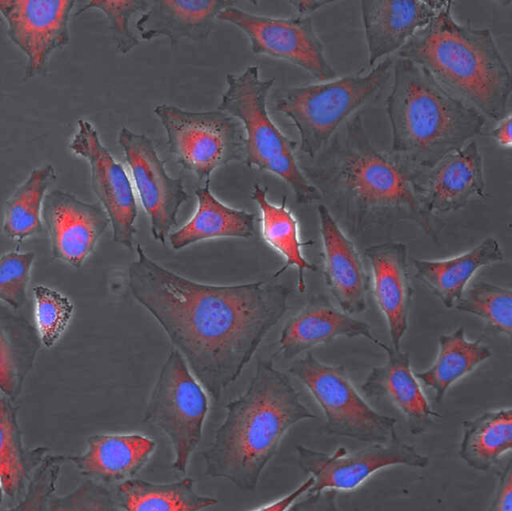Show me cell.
I'll list each match as a JSON object with an SVG mask.
<instances>
[{
	"instance_id": "9a60e30c",
	"label": "cell",
	"mask_w": 512,
	"mask_h": 511,
	"mask_svg": "<svg viewBox=\"0 0 512 511\" xmlns=\"http://www.w3.org/2000/svg\"><path fill=\"white\" fill-rule=\"evenodd\" d=\"M74 5L72 0H0L7 35L27 59L24 80L45 72L51 54L70 43Z\"/></svg>"
},
{
	"instance_id": "30bf717a",
	"label": "cell",
	"mask_w": 512,
	"mask_h": 511,
	"mask_svg": "<svg viewBox=\"0 0 512 511\" xmlns=\"http://www.w3.org/2000/svg\"><path fill=\"white\" fill-rule=\"evenodd\" d=\"M209 411L206 390L192 374L183 356L172 349L150 394L143 421L160 429L173 448L172 468L185 474L198 447Z\"/></svg>"
},
{
	"instance_id": "d590c367",
	"label": "cell",
	"mask_w": 512,
	"mask_h": 511,
	"mask_svg": "<svg viewBox=\"0 0 512 511\" xmlns=\"http://www.w3.org/2000/svg\"><path fill=\"white\" fill-rule=\"evenodd\" d=\"M149 5L150 1L147 0H94L87 2L76 12V15L91 9L103 12L108 20L111 37L116 49L125 55L140 43V39L129 28V20L135 13L147 11Z\"/></svg>"
},
{
	"instance_id": "52a82bcc",
	"label": "cell",
	"mask_w": 512,
	"mask_h": 511,
	"mask_svg": "<svg viewBox=\"0 0 512 511\" xmlns=\"http://www.w3.org/2000/svg\"><path fill=\"white\" fill-rule=\"evenodd\" d=\"M394 59L387 57L369 72L316 84L291 87L275 100L300 136V151L313 159L337 130L382 89Z\"/></svg>"
},
{
	"instance_id": "74e56055",
	"label": "cell",
	"mask_w": 512,
	"mask_h": 511,
	"mask_svg": "<svg viewBox=\"0 0 512 511\" xmlns=\"http://www.w3.org/2000/svg\"><path fill=\"white\" fill-rule=\"evenodd\" d=\"M34 252L9 251L0 256V302L17 311L27 299Z\"/></svg>"
},
{
	"instance_id": "ab89813d",
	"label": "cell",
	"mask_w": 512,
	"mask_h": 511,
	"mask_svg": "<svg viewBox=\"0 0 512 511\" xmlns=\"http://www.w3.org/2000/svg\"><path fill=\"white\" fill-rule=\"evenodd\" d=\"M306 494L304 498L297 499L286 511H340L336 491L325 490Z\"/></svg>"
},
{
	"instance_id": "d4e9b609",
	"label": "cell",
	"mask_w": 512,
	"mask_h": 511,
	"mask_svg": "<svg viewBox=\"0 0 512 511\" xmlns=\"http://www.w3.org/2000/svg\"><path fill=\"white\" fill-rule=\"evenodd\" d=\"M504 261L498 240L487 237L459 255L439 259H413L417 278L441 301L453 308L469 281L481 268Z\"/></svg>"
},
{
	"instance_id": "4dcf8cb0",
	"label": "cell",
	"mask_w": 512,
	"mask_h": 511,
	"mask_svg": "<svg viewBox=\"0 0 512 511\" xmlns=\"http://www.w3.org/2000/svg\"><path fill=\"white\" fill-rule=\"evenodd\" d=\"M114 496L122 511H202L218 503L199 494L190 477L169 483L132 478L118 484Z\"/></svg>"
},
{
	"instance_id": "603a6c76",
	"label": "cell",
	"mask_w": 512,
	"mask_h": 511,
	"mask_svg": "<svg viewBox=\"0 0 512 511\" xmlns=\"http://www.w3.org/2000/svg\"><path fill=\"white\" fill-rule=\"evenodd\" d=\"M338 337H364L375 345L378 342L368 323L343 312L326 296L317 294L310 297L302 309L283 326L278 353L283 359H295Z\"/></svg>"
},
{
	"instance_id": "4fadbf2b",
	"label": "cell",
	"mask_w": 512,
	"mask_h": 511,
	"mask_svg": "<svg viewBox=\"0 0 512 511\" xmlns=\"http://www.w3.org/2000/svg\"><path fill=\"white\" fill-rule=\"evenodd\" d=\"M118 143L125 155L141 205L150 220L153 238L165 245L177 225L180 206L188 199L182 180L172 178L152 140L123 127Z\"/></svg>"
},
{
	"instance_id": "4316f807",
	"label": "cell",
	"mask_w": 512,
	"mask_h": 511,
	"mask_svg": "<svg viewBox=\"0 0 512 511\" xmlns=\"http://www.w3.org/2000/svg\"><path fill=\"white\" fill-rule=\"evenodd\" d=\"M40 345L35 325L0 302V391L14 403L22 393Z\"/></svg>"
},
{
	"instance_id": "484cf974",
	"label": "cell",
	"mask_w": 512,
	"mask_h": 511,
	"mask_svg": "<svg viewBox=\"0 0 512 511\" xmlns=\"http://www.w3.org/2000/svg\"><path fill=\"white\" fill-rule=\"evenodd\" d=\"M197 209L192 217L168 236L171 247L181 250L216 238H250L255 235V214L232 208L218 200L210 181L195 189Z\"/></svg>"
},
{
	"instance_id": "2e32d148",
	"label": "cell",
	"mask_w": 512,
	"mask_h": 511,
	"mask_svg": "<svg viewBox=\"0 0 512 511\" xmlns=\"http://www.w3.org/2000/svg\"><path fill=\"white\" fill-rule=\"evenodd\" d=\"M42 222L52 256L73 268L83 266L110 225L100 203L85 202L60 189L45 196Z\"/></svg>"
},
{
	"instance_id": "f35d334b",
	"label": "cell",
	"mask_w": 512,
	"mask_h": 511,
	"mask_svg": "<svg viewBox=\"0 0 512 511\" xmlns=\"http://www.w3.org/2000/svg\"><path fill=\"white\" fill-rule=\"evenodd\" d=\"M48 511H122L107 486L85 479L72 491L53 494Z\"/></svg>"
},
{
	"instance_id": "60d3db41",
	"label": "cell",
	"mask_w": 512,
	"mask_h": 511,
	"mask_svg": "<svg viewBox=\"0 0 512 511\" xmlns=\"http://www.w3.org/2000/svg\"><path fill=\"white\" fill-rule=\"evenodd\" d=\"M487 511H512L511 461L498 473L497 485Z\"/></svg>"
},
{
	"instance_id": "7bdbcfd3",
	"label": "cell",
	"mask_w": 512,
	"mask_h": 511,
	"mask_svg": "<svg viewBox=\"0 0 512 511\" xmlns=\"http://www.w3.org/2000/svg\"><path fill=\"white\" fill-rule=\"evenodd\" d=\"M511 119V114H506L497 121L496 126L491 132L497 144L505 149H510L512 145Z\"/></svg>"
},
{
	"instance_id": "8d00e7d4",
	"label": "cell",
	"mask_w": 512,
	"mask_h": 511,
	"mask_svg": "<svg viewBox=\"0 0 512 511\" xmlns=\"http://www.w3.org/2000/svg\"><path fill=\"white\" fill-rule=\"evenodd\" d=\"M64 462V455L48 453L34 471L24 494L12 506L0 504V511H48Z\"/></svg>"
},
{
	"instance_id": "e0dca14e",
	"label": "cell",
	"mask_w": 512,
	"mask_h": 511,
	"mask_svg": "<svg viewBox=\"0 0 512 511\" xmlns=\"http://www.w3.org/2000/svg\"><path fill=\"white\" fill-rule=\"evenodd\" d=\"M413 187L429 215L463 208L484 197L483 158L475 140L442 157L429 168H416Z\"/></svg>"
},
{
	"instance_id": "836d02e7",
	"label": "cell",
	"mask_w": 512,
	"mask_h": 511,
	"mask_svg": "<svg viewBox=\"0 0 512 511\" xmlns=\"http://www.w3.org/2000/svg\"><path fill=\"white\" fill-rule=\"evenodd\" d=\"M454 308L474 315L495 332L508 338L512 334V290L479 280L466 288Z\"/></svg>"
},
{
	"instance_id": "ffe728a7",
	"label": "cell",
	"mask_w": 512,
	"mask_h": 511,
	"mask_svg": "<svg viewBox=\"0 0 512 511\" xmlns=\"http://www.w3.org/2000/svg\"><path fill=\"white\" fill-rule=\"evenodd\" d=\"M446 2L361 1L369 66L373 67L383 57L401 49L419 30L430 23Z\"/></svg>"
},
{
	"instance_id": "f6af8a7d",
	"label": "cell",
	"mask_w": 512,
	"mask_h": 511,
	"mask_svg": "<svg viewBox=\"0 0 512 511\" xmlns=\"http://www.w3.org/2000/svg\"><path fill=\"white\" fill-rule=\"evenodd\" d=\"M4 491H3V488H2V484H1V481H0V504H2V502L4 501Z\"/></svg>"
},
{
	"instance_id": "5bb4252c",
	"label": "cell",
	"mask_w": 512,
	"mask_h": 511,
	"mask_svg": "<svg viewBox=\"0 0 512 511\" xmlns=\"http://www.w3.org/2000/svg\"><path fill=\"white\" fill-rule=\"evenodd\" d=\"M69 148L89 163L92 189L109 218L113 241L131 249L138 208L124 167L103 145L96 128L87 120H78Z\"/></svg>"
},
{
	"instance_id": "277c9868",
	"label": "cell",
	"mask_w": 512,
	"mask_h": 511,
	"mask_svg": "<svg viewBox=\"0 0 512 511\" xmlns=\"http://www.w3.org/2000/svg\"><path fill=\"white\" fill-rule=\"evenodd\" d=\"M452 1L396 54L422 68L441 87L498 121L506 115L511 75L489 29L461 24Z\"/></svg>"
},
{
	"instance_id": "ac0fdd59",
	"label": "cell",
	"mask_w": 512,
	"mask_h": 511,
	"mask_svg": "<svg viewBox=\"0 0 512 511\" xmlns=\"http://www.w3.org/2000/svg\"><path fill=\"white\" fill-rule=\"evenodd\" d=\"M326 287L339 308L349 314L367 309L369 277L353 241L325 204L317 207Z\"/></svg>"
},
{
	"instance_id": "44dd1931",
	"label": "cell",
	"mask_w": 512,
	"mask_h": 511,
	"mask_svg": "<svg viewBox=\"0 0 512 511\" xmlns=\"http://www.w3.org/2000/svg\"><path fill=\"white\" fill-rule=\"evenodd\" d=\"M155 450L156 442L140 433L95 434L83 452L64 455V460L86 479L108 487L136 476Z\"/></svg>"
},
{
	"instance_id": "d6a6232c",
	"label": "cell",
	"mask_w": 512,
	"mask_h": 511,
	"mask_svg": "<svg viewBox=\"0 0 512 511\" xmlns=\"http://www.w3.org/2000/svg\"><path fill=\"white\" fill-rule=\"evenodd\" d=\"M56 179L50 164L33 169L6 201L2 230L13 242L21 243L43 230L42 207L47 189Z\"/></svg>"
},
{
	"instance_id": "ba28073f",
	"label": "cell",
	"mask_w": 512,
	"mask_h": 511,
	"mask_svg": "<svg viewBox=\"0 0 512 511\" xmlns=\"http://www.w3.org/2000/svg\"><path fill=\"white\" fill-rule=\"evenodd\" d=\"M288 372L309 391L321 408L328 433L368 444L397 436L396 419L373 409L360 395L344 366L320 361L311 352L295 359Z\"/></svg>"
},
{
	"instance_id": "1f68e13d",
	"label": "cell",
	"mask_w": 512,
	"mask_h": 511,
	"mask_svg": "<svg viewBox=\"0 0 512 511\" xmlns=\"http://www.w3.org/2000/svg\"><path fill=\"white\" fill-rule=\"evenodd\" d=\"M512 447V409L485 411L463 422L458 454L471 468L487 471Z\"/></svg>"
},
{
	"instance_id": "7a4b0ae2",
	"label": "cell",
	"mask_w": 512,
	"mask_h": 511,
	"mask_svg": "<svg viewBox=\"0 0 512 511\" xmlns=\"http://www.w3.org/2000/svg\"><path fill=\"white\" fill-rule=\"evenodd\" d=\"M312 160L304 174L354 227L408 220L433 233L431 215L413 187L415 167L378 149L361 114L349 118Z\"/></svg>"
},
{
	"instance_id": "8fae6325",
	"label": "cell",
	"mask_w": 512,
	"mask_h": 511,
	"mask_svg": "<svg viewBox=\"0 0 512 511\" xmlns=\"http://www.w3.org/2000/svg\"><path fill=\"white\" fill-rule=\"evenodd\" d=\"M217 18L245 33L255 55L286 61L322 81L337 76L325 56L323 43L309 16L275 18L230 6L222 10Z\"/></svg>"
},
{
	"instance_id": "b9f144b4",
	"label": "cell",
	"mask_w": 512,
	"mask_h": 511,
	"mask_svg": "<svg viewBox=\"0 0 512 511\" xmlns=\"http://www.w3.org/2000/svg\"><path fill=\"white\" fill-rule=\"evenodd\" d=\"M313 483V478L309 476L308 479H306L288 494L251 511H286L297 499L308 492Z\"/></svg>"
},
{
	"instance_id": "7c38bea8",
	"label": "cell",
	"mask_w": 512,
	"mask_h": 511,
	"mask_svg": "<svg viewBox=\"0 0 512 511\" xmlns=\"http://www.w3.org/2000/svg\"><path fill=\"white\" fill-rule=\"evenodd\" d=\"M299 467L314 480L307 493L351 491L374 473L393 466L425 468L429 458L399 437L354 451L340 447L331 453L296 446Z\"/></svg>"
},
{
	"instance_id": "83f0119b",
	"label": "cell",
	"mask_w": 512,
	"mask_h": 511,
	"mask_svg": "<svg viewBox=\"0 0 512 511\" xmlns=\"http://www.w3.org/2000/svg\"><path fill=\"white\" fill-rule=\"evenodd\" d=\"M49 453L44 446L29 448L24 444L14 402L0 395V481L4 496L16 501L42 460Z\"/></svg>"
},
{
	"instance_id": "8992f818",
	"label": "cell",
	"mask_w": 512,
	"mask_h": 511,
	"mask_svg": "<svg viewBox=\"0 0 512 511\" xmlns=\"http://www.w3.org/2000/svg\"><path fill=\"white\" fill-rule=\"evenodd\" d=\"M274 78L262 80L258 66H249L240 75L227 74V88L219 110L237 118L245 131V164L281 178L299 204L322 199L296 159L297 142L287 137L272 121L267 97Z\"/></svg>"
},
{
	"instance_id": "ee69618b",
	"label": "cell",
	"mask_w": 512,
	"mask_h": 511,
	"mask_svg": "<svg viewBox=\"0 0 512 511\" xmlns=\"http://www.w3.org/2000/svg\"><path fill=\"white\" fill-rule=\"evenodd\" d=\"M298 12V15L308 16V14L333 3L332 1H290Z\"/></svg>"
},
{
	"instance_id": "d6986e66",
	"label": "cell",
	"mask_w": 512,
	"mask_h": 511,
	"mask_svg": "<svg viewBox=\"0 0 512 511\" xmlns=\"http://www.w3.org/2000/svg\"><path fill=\"white\" fill-rule=\"evenodd\" d=\"M365 256L371 268L374 299L388 327L390 346L400 350L413 299L407 245L402 242L371 245L365 249Z\"/></svg>"
},
{
	"instance_id": "3957f363",
	"label": "cell",
	"mask_w": 512,
	"mask_h": 511,
	"mask_svg": "<svg viewBox=\"0 0 512 511\" xmlns=\"http://www.w3.org/2000/svg\"><path fill=\"white\" fill-rule=\"evenodd\" d=\"M224 420L202 452L205 475L254 490L295 424L315 418L289 377L259 359L246 390L225 406Z\"/></svg>"
},
{
	"instance_id": "f546056e",
	"label": "cell",
	"mask_w": 512,
	"mask_h": 511,
	"mask_svg": "<svg viewBox=\"0 0 512 511\" xmlns=\"http://www.w3.org/2000/svg\"><path fill=\"white\" fill-rule=\"evenodd\" d=\"M251 198L256 202L260 210L263 239L285 260L282 268L272 278L278 277L289 267L293 266L297 269L298 290L301 293L304 292L306 288L305 271H315L317 267L304 257L302 247L311 245L313 242H302L300 240L298 221L287 207L286 197H283L280 205H275L267 198V188L255 184Z\"/></svg>"
},
{
	"instance_id": "5b68a950",
	"label": "cell",
	"mask_w": 512,
	"mask_h": 511,
	"mask_svg": "<svg viewBox=\"0 0 512 511\" xmlns=\"http://www.w3.org/2000/svg\"><path fill=\"white\" fill-rule=\"evenodd\" d=\"M386 110L391 153L416 168H429L473 140L485 117L441 87L413 62L397 58Z\"/></svg>"
},
{
	"instance_id": "9c48e42d",
	"label": "cell",
	"mask_w": 512,
	"mask_h": 511,
	"mask_svg": "<svg viewBox=\"0 0 512 511\" xmlns=\"http://www.w3.org/2000/svg\"><path fill=\"white\" fill-rule=\"evenodd\" d=\"M154 113L166 131L170 154L201 181H210L216 169L245 158L243 125L224 111H189L160 104Z\"/></svg>"
},
{
	"instance_id": "6da1fadb",
	"label": "cell",
	"mask_w": 512,
	"mask_h": 511,
	"mask_svg": "<svg viewBox=\"0 0 512 511\" xmlns=\"http://www.w3.org/2000/svg\"><path fill=\"white\" fill-rule=\"evenodd\" d=\"M136 254L128 268L131 295L218 400L287 311L292 290L271 281L201 283L162 266L140 245Z\"/></svg>"
},
{
	"instance_id": "7402d4cb",
	"label": "cell",
	"mask_w": 512,
	"mask_h": 511,
	"mask_svg": "<svg viewBox=\"0 0 512 511\" xmlns=\"http://www.w3.org/2000/svg\"><path fill=\"white\" fill-rule=\"evenodd\" d=\"M376 345L386 352V361L370 370L362 392L370 398L389 400L404 416L411 434L425 432L440 414L431 407L415 377L410 354L379 340Z\"/></svg>"
},
{
	"instance_id": "cb8c5ba5",
	"label": "cell",
	"mask_w": 512,
	"mask_h": 511,
	"mask_svg": "<svg viewBox=\"0 0 512 511\" xmlns=\"http://www.w3.org/2000/svg\"><path fill=\"white\" fill-rule=\"evenodd\" d=\"M232 0L150 1L147 11L136 21L142 39L164 36L171 46L181 39L201 41L208 38L219 13L236 5Z\"/></svg>"
},
{
	"instance_id": "e575fe53",
	"label": "cell",
	"mask_w": 512,
	"mask_h": 511,
	"mask_svg": "<svg viewBox=\"0 0 512 511\" xmlns=\"http://www.w3.org/2000/svg\"><path fill=\"white\" fill-rule=\"evenodd\" d=\"M34 319L41 344L53 347L67 329L75 306L70 298L53 288L33 287Z\"/></svg>"
},
{
	"instance_id": "f1b7e54d",
	"label": "cell",
	"mask_w": 512,
	"mask_h": 511,
	"mask_svg": "<svg viewBox=\"0 0 512 511\" xmlns=\"http://www.w3.org/2000/svg\"><path fill=\"white\" fill-rule=\"evenodd\" d=\"M492 356L481 338L469 340L462 326L451 333L441 334L435 360L425 370L414 373L418 381L434 391L436 403H441L447 391Z\"/></svg>"
}]
</instances>
